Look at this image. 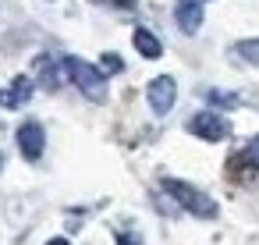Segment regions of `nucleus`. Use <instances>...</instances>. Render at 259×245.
<instances>
[{
	"mask_svg": "<svg viewBox=\"0 0 259 245\" xmlns=\"http://www.w3.org/2000/svg\"><path fill=\"white\" fill-rule=\"evenodd\" d=\"M43 146H47V135L36 121H25L18 128V149L25 153V160H39L43 156Z\"/></svg>",
	"mask_w": 259,
	"mask_h": 245,
	"instance_id": "423d86ee",
	"label": "nucleus"
},
{
	"mask_svg": "<svg viewBox=\"0 0 259 245\" xmlns=\"http://www.w3.org/2000/svg\"><path fill=\"white\" fill-rule=\"evenodd\" d=\"M29 96H32V78H15L8 86V93L0 96V103L4 107H22V103H29Z\"/></svg>",
	"mask_w": 259,
	"mask_h": 245,
	"instance_id": "6e6552de",
	"label": "nucleus"
},
{
	"mask_svg": "<svg viewBox=\"0 0 259 245\" xmlns=\"http://www.w3.org/2000/svg\"><path fill=\"white\" fill-rule=\"evenodd\" d=\"M163 192H170V199H178L188 213H195V217H217V202L206 195V192H199L195 185H188V181H178V178H167L163 181Z\"/></svg>",
	"mask_w": 259,
	"mask_h": 245,
	"instance_id": "f257e3e1",
	"label": "nucleus"
},
{
	"mask_svg": "<svg viewBox=\"0 0 259 245\" xmlns=\"http://www.w3.org/2000/svg\"><path fill=\"white\" fill-rule=\"evenodd\" d=\"M192 135H199V139H206V142H220V139L231 135V125H227L224 117H217L213 110H202V114L192 117Z\"/></svg>",
	"mask_w": 259,
	"mask_h": 245,
	"instance_id": "7ed1b4c3",
	"label": "nucleus"
},
{
	"mask_svg": "<svg viewBox=\"0 0 259 245\" xmlns=\"http://www.w3.org/2000/svg\"><path fill=\"white\" fill-rule=\"evenodd\" d=\"M174 18H178V29L181 32H199L202 25V0H178V8H174Z\"/></svg>",
	"mask_w": 259,
	"mask_h": 245,
	"instance_id": "0eeeda50",
	"label": "nucleus"
},
{
	"mask_svg": "<svg viewBox=\"0 0 259 245\" xmlns=\"http://www.w3.org/2000/svg\"><path fill=\"white\" fill-rule=\"evenodd\" d=\"M227 164H231V178H238V181H241V178H252V174L259 171V135H255L241 153H234Z\"/></svg>",
	"mask_w": 259,
	"mask_h": 245,
	"instance_id": "39448f33",
	"label": "nucleus"
},
{
	"mask_svg": "<svg viewBox=\"0 0 259 245\" xmlns=\"http://www.w3.org/2000/svg\"><path fill=\"white\" fill-rule=\"evenodd\" d=\"M64 71H68V78H71L89 100H103L107 82H103V75H100L93 64H85L82 57H64Z\"/></svg>",
	"mask_w": 259,
	"mask_h": 245,
	"instance_id": "f03ea898",
	"label": "nucleus"
},
{
	"mask_svg": "<svg viewBox=\"0 0 259 245\" xmlns=\"http://www.w3.org/2000/svg\"><path fill=\"white\" fill-rule=\"evenodd\" d=\"M47 245H68V241H64V238H50Z\"/></svg>",
	"mask_w": 259,
	"mask_h": 245,
	"instance_id": "9b49d317",
	"label": "nucleus"
},
{
	"mask_svg": "<svg viewBox=\"0 0 259 245\" xmlns=\"http://www.w3.org/2000/svg\"><path fill=\"white\" fill-rule=\"evenodd\" d=\"M135 50H139L142 57H160V54H163L160 39H156L153 32H146V29H135Z\"/></svg>",
	"mask_w": 259,
	"mask_h": 245,
	"instance_id": "1a4fd4ad",
	"label": "nucleus"
},
{
	"mask_svg": "<svg viewBox=\"0 0 259 245\" xmlns=\"http://www.w3.org/2000/svg\"><path fill=\"white\" fill-rule=\"evenodd\" d=\"M117 245H139V238H128V234H121V238H117Z\"/></svg>",
	"mask_w": 259,
	"mask_h": 245,
	"instance_id": "9d476101",
	"label": "nucleus"
},
{
	"mask_svg": "<svg viewBox=\"0 0 259 245\" xmlns=\"http://www.w3.org/2000/svg\"><path fill=\"white\" fill-rule=\"evenodd\" d=\"M0 167H4V156H0Z\"/></svg>",
	"mask_w": 259,
	"mask_h": 245,
	"instance_id": "f8f14e48",
	"label": "nucleus"
},
{
	"mask_svg": "<svg viewBox=\"0 0 259 245\" xmlns=\"http://www.w3.org/2000/svg\"><path fill=\"white\" fill-rule=\"evenodd\" d=\"M146 96H149V107H153L156 114H167V110L174 107L178 86H174V78H170V75H160V78H153V82H149Z\"/></svg>",
	"mask_w": 259,
	"mask_h": 245,
	"instance_id": "20e7f679",
	"label": "nucleus"
}]
</instances>
